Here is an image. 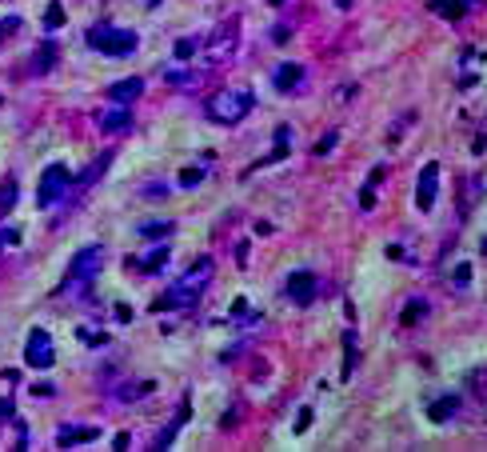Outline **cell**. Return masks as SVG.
<instances>
[{
  "label": "cell",
  "mask_w": 487,
  "mask_h": 452,
  "mask_svg": "<svg viewBox=\"0 0 487 452\" xmlns=\"http://www.w3.org/2000/svg\"><path fill=\"white\" fill-rule=\"evenodd\" d=\"M96 436H100L96 429H60L56 444H60V449H68V444H88V440H96Z\"/></svg>",
  "instance_id": "cell-17"
},
{
  "label": "cell",
  "mask_w": 487,
  "mask_h": 452,
  "mask_svg": "<svg viewBox=\"0 0 487 452\" xmlns=\"http://www.w3.org/2000/svg\"><path fill=\"white\" fill-rule=\"evenodd\" d=\"M303 69L296 64V60H284V64H276V72H272V84H276V93H292L296 84H300Z\"/></svg>",
  "instance_id": "cell-11"
},
{
  "label": "cell",
  "mask_w": 487,
  "mask_h": 452,
  "mask_svg": "<svg viewBox=\"0 0 487 452\" xmlns=\"http://www.w3.org/2000/svg\"><path fill=\"white\" fill-rule=\"evenodd\" d=\"M108 165H112V152H104V156H96L92 165H88V168H84V172H80V180H76V196H80V192H84V189H92L96 180H100V176L108 172Z\"/></svg>",
  "instance_id": "cell-12"
},
{
  "label": "cell",
  "mask_w": 487,
  "mask_h": 452,
  "mask_svg": "<svg viewBox=\"0 0 487 452\" xmlns=\"http://www.w3.org/2000/svg\"><path fill=\"white\" fill-rule=\"evenodd\" d=\"M272 40H276V45H284V40H292V28H288V24H279L276 32H272Z\"/></svg>",
  "instance_id": "cell-34"
},
{
  "label": "cell",
  "mask_w": 487,
  "mask_h": 452,
  "mask_svg": "<svg viewBox=\"0 0 487 452\" xmlns=\"http://www.w3.org/2000/svg\"><path fill=\"white\" fill-rule=\"evenodd\" d=\"M60 24H64V8H60V0H52V4L45 8V28L48 32H56Z\"/></svg>",
  "instance_id": "cell-24"
},
{
  "label": "cell",
  "mask_w": 487,
  "mask_h": 452,
  "mask_svg": "<svg viewBox=\"0 0 487 452\" xmlns=\"http://www.w3.org/2000/svg\"><path fill=\"white\" fill-rule=\"evenodd\" d=\"M140 237H152V240L172 237V224H168V220H152V224H140Z\"/></svg>",
  "instance_id": "cell-26"
},
{
  "label": "cell",
  "mask_w": 487,
  "mask_h": 452,
  "mask_svg": "<svg viewBox=\"0 0 487 452\" xmlns=\"http://www.w3.org/2000/svg\"><path fill=\"white\" fill-rule=\"evenodd\" d=\"M116 320H124V324H128V320H132V309H128V305H116Z\"/></svg>",
  "instance_id": "cell-37"
},
{
  "label": "cell",
  "mask_w": 487,
  "mask_h": 452,
  "mask_svg": "<svg viewBox=\"0 0 487 452\" xmlns=\"http://www.w3.org/2000/svg\"><path fill=\"white\" fill-rule=\"evenodd\" d=\"M100 264H104V248H84V252H76V261H72V281L76 285H88L96 272H100Z\"/></svg>",
  "instance_id": "cell-6"
},
{
  "label": "cell",
  "mask_w": 487,
  "mask_h": 452,
  "mask_svg": "<svg viewBox=\"0 0 487 452\" xmlns=\"http://www.w3.org/2000/svg\"><path fill=\"white\" fill-rule=\"evenodd\" d=\"M8 412H12V401H0V420H8Z\"/></svg>",
  "instance_id": "cell-38"
},
{
  "label": "cell",
  "mask_w": 487,
  "mask_h": 452,
  "mask_svg": "<svg viewBox=\"0 0 487 452\" xmlns=\"http://www.w3.org/2000/svg\"><path fill=\"white\" fill-rule=\"evenodd\" d=\"M200 180H204V168H184V172H180V185H184V189H196Z\"/></svg>",
  "instance_id": "cell-27"
},
{
  "label": "cell",
  "mask_w": 487,
  "mask_h": 452,
  "mask_svg": "<svg viewBox=\"0 0 487 452\" xmlns=\"http://www.w3.org/2000/svg\"><path fill=\"white\" fill-rule=\"evenodd\" d=\"M8 244H21V233H16V228H4V233H0V248H8Z\"/></svg>",
  "instance_id": "cell-31"
},
{
  "label": "cell",
  "mask_w": 487,
  "mask_h": 452,
  "mask_svg": "<svg viewBox=\"0 0 487 452\" xmlns=\"http://www.w3.org/2000/svg\"><path fill=\"white\" fill-rule=\"evenodd\" d=\"M52 64H56V48L40 45V48H36V56H32V72H48Z\"/></svg>",
  "instance_id": "cell-23"
},
{
  "label": "cell",
  "mask_w": 487,
  "mask_h": 452,
  "mask_svg": "<svg viewBox=\"0 0 487 452\" xmlns=\"http://www.w3.org/2000/svg\"><path fill=\"white\" fill-rule=\"evenodd\" d=\"M288 141H292V128H288V124H279V128H276V148H272L264 160H255V168H260V165H279V160H288Z\"/></svg>",
  "instance_id": "cell-14"
},
{
  "label": "cell",
  "mask_w": 487,
  "mask_h": 452,
  "mask_svg": "<svg viewBox=\"0 0 487 452\" xmlns=\"http://www.w3.org/2000/svg\"><path fill=\"white\" fill-rule=\"evenodd\" d=\"M196 56V40H180L176 45V60H192Z\"/></svg>",
  "instance_id": "cell-29"
},
{
  "label": "cell",
  "mask_w": 487,
  "mask_h": 452,
  "mask_svg": "<svg viewBox=\"0 0 487 452\" xmlns=\"http://www.w3.org/2000/svg\"><path fill=\"white\" fill-rule=\"evenodd\" d=\"M344 381H351V372H355V360H360V353H355V333H344Z\"/></svg>",
  "instance_id": "cell-22"
},
{
  "label": "cell",
  "mask_w": 487,
  "mask_h": 452,
  "mask_svg": "<svg viewBox=\"0 0 487 452\" xmlns=\"http://www.w3.org/2000/svg\"><path fill=\"white\" fill-rule=\"evenodd\" d=\"M432 12H440L443 21H460L467 12V0H432Z\"/></svg>",
  "instance_id": "cell-18"
},
{
  "label": "cell",
  "mask_w": 487,
  "mask_h": 452,
  "mask_svg": "<svg viewBox=\"0 0 487 452\" xmlns=\"http://www.w3.org/2000/svg\"><path fill=\"white\" fill-rule=\"evenodd\" d=\"M455 408H460V396H455V392H447V396H440L436 405H427V416H432L436 425H443V420H451V416H455Z\"/></svg>",
  "instance_id": "cell-15"
},
{
  "label": "cell",
  "mask_w": 487,
  "mask_h": 452,
  "mask_svg": "<svg viewBox=\"0 0 487 452\" xmlns=\"http://www.w3.org/2000/svg\"><path fill=\"white\" fill-rule=\"evenodd\" d=\"M112 444H116V452H124L128 444H132V436H128V432H116V440H112Z\"/></svg>",
  "instance_id": "cell-36"
},
{
  "label": "cell",
  "mask_w": 487,
  "mask_h": 452,
  "mask_svg": "<svg viewBox=\"0 0 487 452\" xmlns=\"http://www.w3.org/2000/svg\"><path fill=\"white\" fill-rule=\"evenodd\" d=\"M24 360H28L32 368H52L56 353H52V336H48L45 329H32V333H28V344H24Z\"/></svg>",
  "instance_id": "cell-4"
},
{
  "label": "cell",
  "mask_w": 487,
  "mask_h": 452,
  "mask_svg": "<svg viewBox=\"0 0 487 452\" xmlns=\"http://www.w3.org/2000/svg\"><path fill=\"white\" fill-rule=\"evenodd\" d=\"M144 196H148V200H160V196H168V189H164V185H148Z\"/></svg>",
  "instance_id": "cell-33"
},
{
  "label": "cell",
  "mask_w": 487,
  "mask_h": 452,
  "mask_svg": "<svg viewBox=\"0 0 487 452\" xmlns=\"http://www.w3.org/2000/svg\"><path fill=\"white\" fill-rule=\"evenodd\" d=\"M379 180H384V168H371L368 185L360 189V204H364V209H371V204H375V185H379Z\"/></svg>",
  "instance_id": "cell-21"
},
{
  "label": "cell",
  "mask_w": 487,
  "mask_h": 452,
  "mask_svg": "<svg viewBox=\"0 0 487 452\" xmlns=\"http://www.w3.org/2000/svg\"><path fill=\"white\" fill-rule=\"evenodd\" d=\"M316 285H320V281H316V272H308V268H303V272H292V276L284 281L288 300H296V305H312V300H316Z\"/></svg>",
  "instance_id": "cell-7"
},
{
  "label": "cell",
  "mask_w": 487,
  "mask_h": 452,
  "mask_svg": "<svg viewBox=\"0 0 487 452\" xmlns=\"http://www.w3.org/2000/svg\"><path fill=\"white\" fill-rule=\"evenodd\" d=\"M12 204H16V176H4L0 180V216L8 213Z\"/></svg>",
  "instance_id": "cell-20"
},
{
  "label": "cell",
  "mask_w": 487,
  "mask_h": 452,
  "mask_svg": "<svg viewBox=\"0 0 487 452\" xmlns=\"http://www.w3.org/2000/svg\"><path fill=\"white\" fill-rule=\"evenodd\" d=\"M188 412H192V405H188V396H184V405H180V416H176V420H172V425H168V429H160V436H156V440H152V449L160 452V449H168V444H172V440H176V432L184 429Z\"/></svg>",
  "instance_id": "cell-13"
},
{
  "label": "cell",
  "mask_w": 487,
  "mask_h": 452,
  "mask_svg": "<svg viewBox=\"0 0 487 452\" xmlns=\"http://www.w3.org/2000/svg\"><path fill=\"white\" fill-rule=\"evenodd\" d=\"M419 316H427V300H408V309L399 312V324H403V329H412V324H419Z\"/></svg>",
  "instance_id": "cell-19"
},
{
  "label": "cell",
  "mask_w": 487,
  "mask_h": 452,
  "mask_svg": "<svg viewBox=\"0 0 487 452\" xmlns=\"http://www.w3.org/2000/svg\"><path fill=\"white\" fill-rule=\"evenodd\" d=\"M436 192H440V160H427V168L419 172V185H416V209L427 213L436 204Z\"/></svg>",
  "instance_id": "cell-5"
},
{
  "label": "cell",
  "mask_w": 487,
  "mask_h": 452,
  "mask_svg": "<svg viewBox=\"0 0 487 452\" xmlns=\"http://www.w3.org/2000/svg\"><path fill=\"white\" fill-rule=\"evenodd\" d=\"M192 305H196V292L176 281V285H172L160 300H156V312H164V309H192Z\"/></svg>",
  "instance_id": "cell-9"
},
{
  "label": "cell",
  "mask_w": 487,
  "mask_h": 452,
  "mask_svg": "<svg viewBox=\"0 0 487 452\" xmlns=\"http://www.w3.org/2000/svg\"><path fill=\"white\" fill-rule=\"evenodd\" d=\"M212 272H216V264H212L208 257H200V261H196V264H192V268L184 272V276H180V285L192 288V292L200 296V288H204V285L212 281Z\"/></svg>",
  "instance_id": "cell-8"
},
{
  "label": "cell",
  "mask_w": 487,
  "mask_h": 452,
  "mask_svg": "<svg viewBox=\"0 0 487 452\" xmlns=\"http://www.w3.org/2000/svg\"><path fill=\"white\" fill-rule=\"evenodd\" d=\"M88 45L96 52H108V56H128L132 48H136V32H128V28H104V24H96L92 32H88Z\"/></svg>",
  "instance_id": "cell-2"
},
{
  "label": "cell",
  "mask_w": 487,
  "mask_h": 452,
  "mask_svg": "<svg viewBox=\"0 0 487 452\" xmlns=\"http://www.w3.org/2000/svg\"><path fill=\"white\" fill-rule=\"evenodd\" d=\"M64 192H72L68 165H48L45 176H40V189H36V204H40V209H48V204H56Z\"/></svg>",
  "instance_id": "cell-3"
},
{
  "label": "cell",
  "mask_w": 487,
  "mask_h": 452,
  "mask_svg": "<svg viewBox=\"0 0 487 452\" xmlns=\"http://www.w3.org/2000/svg\"><path fill=\"white\" fill-rule=\"evenodd\" d=\"M136 96H144V80H140V76H128V80L108 84V100H116V104H132Z\"/></svg>",
  "instance_id": "cell-10"
},
{
  "label": "cell",
  "mask_w": 487,
  "mask_h": 452,
  "mask_svg": "<svg viewBox=\"0 0 487 452\" xmlns=\"http://www.w3.org/2000/svg\"><path fill=\"white\" fill-rule=\"evenodd\" d=\"M336 144H340V132H336V128H332V132H327V136H320V144H316V156H324V152H332V148H336Z\"/></svg>",
  "instance_id": "cell-28"
},
{
  "label": "cell",
  "mask_w": 487,
  "mask_h": 452,
  "mask_svg": "<svg viewBox=\"0 0 487 452\" xmlns=\"http://www.w3.org/2000/svg\"><path fill=\"white\" fill-rule=\"evenodd\" d=\"M100 128H104V132H128V128H132V112H128V108L104 112V117H100Z\"/></svg>",
  "instance_id": "cell-16"
},
{
  "label": "cell",
  "mask_w": 487,
  "mask_h": 452,
  "mask_svg": "<svg viewBox=\"0 0 487 452\" xmlns=\"http://www.w3.org/2000/svg\"><path fill=\"white\" fill-rule=\"evenodd\" d=\"M252 96L248 93H216L208 96V104H204V112H208L216 124H240V120L252 112Z\"/></svg>",
  "instance_id": "cell-1"
},
{
  "label": "cell",
  "mask_w": 487,
  "mask_h": 452,
  "mask_svg": "<svg viewBox=\"0 0 487 452\" xmlns=\"http://www.w3.org/2000/svg\"><path fill=\"white\" fill-rule=\"evenodd\" d=\"M312 425V408H300V416H296V432H308Z\"/></svg>",
  "instance_id": "cell-32"
},
{
  "label": "cell",
  "mask_w": 487,
  "mask_h": 452,
  "mask_svg": "<svg viewBox=\"0 0 487 452\" xmlns=\"http://www.w3.org/2000/svg\"><path fill=\"white\" fill-rule=\"evenodd\" d=\"M164 261H168V248H152L148 257H144V264H140V272H156V268H164Z\"/></svg>",
  "instance_id": "cell-25"
},
{
  "label": "cell",
  "mask_w": 487,
  "mask_h": 452,
  "mask_svg": "<svg viewBox=\"0 0 487 452\" xmlns=\"http://www.w3.org/2000/svg\"><path fill=\"white\" fill-rule=\"evenodd\" d=\"M16 28H21V16H4V21H0V40H4L8 32H16Z\"/></svg>",
  "instance_id": "cell-30"
},
{
  "label": "cell",
  "mask_w": 487,
  "mask_h": 452,
  "mask_svg": "<svg viewBox=\"0 0 487 452\" xmlns=\"http://www.w3.org/2000/svg\"><path fill=\"white\" fill-rule=\"evenodd\" d=\"M467 281H471V268L460 264V268H455V285H467Z\"/></svg>",
  "instance_id": "cell-35"
},
{
  "label": "cell",
  "mask_w": 487,
  "mask_h": 452,
  "mask_svg": "<svg viewBox=\"0 0 487 452\" xmlns=\"http://www.w3.org/2000/svg\"><path fill=\"white\" fill-rule=\"evenodd\" d=\"M272 4H284V0H272Z\"/></svg>",
  "instance_id": "cell-39"
}]
</instances>
